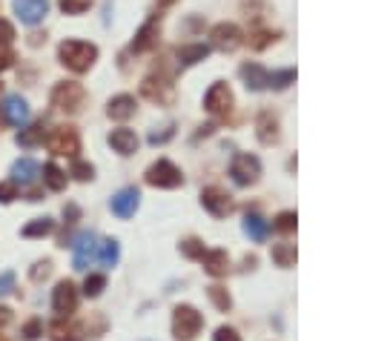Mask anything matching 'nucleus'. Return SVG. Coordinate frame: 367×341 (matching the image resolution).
I'll return each mask as SVG.
<instances>
[{
	"label": "nucleus",
	"mask_w": 367,
	"mask_h": 341,
	"mask_svg": "<svg viewBox=\"0 0 367 341\" xmlns=\"http://www.w3.org/2000/svg\"><path fill=\"white\" fill-rule=\"evenodd\" d=\"M58 58L66 69L72 72H89L92 64L98 61V46L95 43H86V40H64L58 46Z\"/></svg>",
	"instance_id": "1"
},
{
	"label": "nucleus",
	"mask_w": 367,
	"mask_h": 341,
	"mask_svg": "<svg viewBox=\"0 0 367 341\" xmlns=\"http://www.w3.org/2000/svg\"><path fill=\"white\" fill-rule=\"evenodd\" d=\"M83 100H86V92L78 81H61V83H55V89H52V106L66 112V115L81 112Z\"/></svg>",
	"instance_id": "2"
},
{
	"label": "nucleus",
	"mask_w": 367,
	"mask_h": 341,
	"mask_svg": "<svg viewBox=\"0 0 367 341\" xmlns=\"http://www.w3.org/2000/svg\"><path fill=\"white\" fill-rule=\"evenodd\" d=\"M201 327H204V318H201V313L195 307H190V304H178L175 307V313H173V333H175V338L190 341V338H195L201 333Z\"/></svg>",
	"instance_id": "3"
},
{
	"label": "nucleus",
	"mask_w": 367,
	"mask_h": 341,
	"mask_svg": "<svg viewBox=\"0 0 367 341\" xmlns=\"http://www.w3.org/2000/svg\"><path fill=\"white\" fill-rule=\"evenodd\" d=\"M146 184L149 187H158V190H175L184 184L181 169L173 161H158L146 169Z\"/></svg>",
	"instance_id": "4"
},
{
	"label": "nucleus",
	"mask_w": 367,
	"mask_h": 341,
	"mask_svg": "<svg viewBox=\"0 0 367 341\" xmlns=\"http://www.w3.org/2000/svg\"><path fill=\"white\" fill-rule=\"evenodd\" d=\"M49 149L55 152V155H66V158H75L81 152V135L75 127H58V129H52L49 135Z\"/></svg>",
	"instance_id": "5"
},
{
	"label": "nucleus",
	"mask_w": 367,
	"mask_h": 341,
	"mask_svg": "<svg viewBox=\"0 0 367 341\" xmlns=\"http://www.w3.org/2000/svg\"><path fill=\"white\" fill-rule=\"evenodd\" d=\"M230 175H233V181L238 187H250L261 175V161L255 155H250V152H241V155H235V161L230 166Z\"/></svg>",
	"instance_id": "6"
},
{
	"label": "nucleus",
	"mask_w": 367,
	"mask_h": 341,
	"mask_svg": "<svg viewBox=\"0 0 367 341\" xmlns=\"http://www.w3.org/2000/svg\"><path fill=\"white\" fill-rule=\"evenodd\" d=\"M233 92H230V86L227 83H213L209 86V92L204 95V106L213 112V115H219V118H227L230 112H233Z\"/></svg>",
	"instance_id": "7"
},
{
	"label": "nucleus",
	"mask_w": 367,
	"mask_h": 341,
	"mask_svg": "<svg viewBox=\"0 0 367 341\" xmlns=\"http://www.w3.org/2000/svg\"><path fill=\"white\" fill-rule=\"evenodd\" d=\"M52 307L58 316H72L78 307V290L72 281H61L55 290H52Z\"/></svg>",
	"instance_id": "8"
},
{
	"label": "nucleus",
	"mask_w": 367,
	"mask_h": 341,
	"mask_svg": "<svg viewBox=\"0 0 367 341\" xmlns=\"http://www.w3.org/2000/svg\"><path fill=\"white\" fill-rule=\"evenodd\" d=\"M49 12V0H15V15L26 26H37Z\"/></svg>",
	"instance_id": "9"
},
{
	"label": "nucleus",
	"mask_w": 367,
	"mask_h": 341,
	"mask_svg": "<svg viewBox=\"0 0 367 341\" xmlns=\"http://www.w3.org/2000/svg\"><path fill=\"white\" fill-rule=\"evenodd\" d=\"M141 92H144V98H149V100H155V103H170V100L175 98L173 83H170L167 78H155V75H149V78L141 83Z\"/></svg>",
	"instance_id": "10"
},
{
	"label": "nucleus",
	"mask_w": 367,
	"mask_h": 341,
	"mask_svg": "<svg viewBox=\"0 0 367 341\" xmlns=\"http://www.w3.org/2000/svg\"><path fill=\"white\" fill-rule=\"evenodd\" d=\"M201 204H204V209L213 212L216 218H224V215L233 212V201H230V195H227L224 190H219V187L204 190V192H201Z\"/></svg>",
	"instance_id": "11"
},
{
	"label": "nucleus",
	"mask_w": 367,
	"mask_h": 341,
	"mask_svg": "<svg viewBox=\"0 0 367 341\" xmlns=\"http://www.w3.org/2000/svg\"><path fill=\"white\" fill-rule=\"evenodd\" d=\"M209 37H213V46L221 49V52H233L241 46V29L235 23H219L213 32H209Z\"/></svg>",
	"instance_id": "12"
},
{
	"label": "nucleus",
	"mask_w": 367,
	"mask_h": 341,
	"mask_svg": "<svg viewBox=\"0 0 367 341\" xmlns=\"http://www.w3.org/2000/svg\"><path fill=\"white\" fill-rule=\"evenodd\" d=\"M138 204H141V192H138L135 187H124L121 192L112 195V212H115L118 218H129V215H135Z\"/></svg>",
	"instance_id": "13"
},
{
	"label": "nucleus",
	"mask_w": 367,
	"mask_h": 341,
	"mask_svg": "<svg viewBox=\"0 0 367 341\" xmlns=\"http://www.w3.org/2000/svg\"><path fill=\"white\" fill-rule=\"evenodd\" d=\"M95 250H98V241L92 233H81L72 244V253H75V270H86L89 261L95 258Z\"/></svg>",
	"instance_id": "14"
},
{
	"label": "nucleus",
	"mask_w": 367,
	"mask_h": 341,
	"mask_svg": "<svg viewBox=\"0 0 367 341\" xmlns=\"http://www.w3.org/2000/svg\"><path fill=\"white\" fill-rule=\"evenodd\" d=\"M4 115L12 127H23L29 121V103L21 98V95H9L4 100Z\"/></svg>",
	"instance_id": "15"
},
{
	"label": "nucleus",
	"mask_w": 367,
	"mask_h": 341,
	"mask_svg": "<svg viewBox=\"0 0 367 341\" xmlns=\"http://www.w3.org/2000/svg\"><path fill=\"white\" fill-rule=\"evenodd\" d=\"M37 175H40V166H37L32 158H21V161H15V163H12V181H15V184H21V187L35 184V181H37Z\"/></svg>",
	"instance_id": "16"
},
{
	"label": "nucleus",
	"mask_w": 367,
	"mask_h": 341,
	"mask_svg": "<svg viewBox=\"0 0 367 341\" xmlns=\"http://www.w3.org/2000/svg\"><path fill=\"white\" fill-rule=\"evenodd\" d=\"M158 32H161V23L158 21H146L141 29H138V35H135V40H132V52H146V49H152L155 43H158Z\"/></svg>",
	"instance_id": "17"
},
{
	"label": "nucleus",
	"mask_w": 367,
	"mask_h": 341,
	"mask_svg": "<svg viewBox=\"0 0 367 341\" xmlns=\"http://www.w3.org/2000/svg\"><path fill=\"white\" fill-rule=\"evenodd\" d=\"M135 98L132 95H115L110 103H107V115L112 118V121H127V118H132L135 115Z\"/></svg>",
	"instance_id": "18"
},
{
	"label": "nucleus",
	"mask_w": 367,
	"mask_h": 341,
	"mask_svg": "<svg viewBox=\"0 0 367 341\" xmlns=\"http://www.w3.org/2000/svg\"><path fill=\"white\" fill-rule=\"evenodd\" d=\"M110 146L118 152V155H132L138 149V135L132 129H112L110 132Z\"/></svg>",
	"instance_id": "19"
},
{
	"label": "nucleus",
	"mask_w": 367,
	"mask_h": 341,
	"mask_svg": "<svg viewBox=\"0 0 367 341\" xmlns=\"http://www.w3.org/2000/svg\"><path fill=\"white\" fill-rule=\"evenodd\" d=\"M201 261H204V270L209 272V275H227V270H230V258H227V253L224 250H213V253H204L201 255Z\"/></svg>",
	"instance_id": "20"
},
{
	"label": "nucleus",
	"mask_w": 367,
	"mask_h": 341,
	"mask_svg": "<svg viewBox=\"0 0 367 341\" xmlns=\"http://www.w3.org/2000/svg\"><path fill=\"white\" fill-rule=\"evenodd\" d=\"M244 233H247L252 241H264V238L270 236V224L261 218L258 212H250V215L244 218Z\"/></svg>",
	"instance_id": "21"
},
{
	"label": "nucleus",
	"mask_w": 367,
	"mask_h": 341,
	"mask_svg": "<svg viewBox=\"0 0 367 341\" xmlns=\"http://www.w3.org/2000/svg\"><path fill=\"white\" fill-rule=\"evenodd\" d=\"M241 78H244V83H247V89H264L267 86V78H270V72H264L258 64H244L241 67Z\"/></svg>",
	"instance_id": "22"
},
{
	"label": "nucleus",
	"mask_w": 367,
	"mask_h": 341,
	"mask_svg": "<svg viewBox=\"0 0 367 341\" xmlns=\"http://www.w3.org/2000/svg\"><path fill=\"white\" fill-rule=\"evenodd\" d=\"M255 127H258V141L261 144H276L279 141V121L270 115V112H264Z\"/></svg>",
	"instance_id": "23"
},
{
	"label": "nucleus",
	"mask_w": 367,
	"mask_h": 341,
	"mask_svg": "<svg viewBox=\"0 0 367 341\" xmlns=\"http://www.w3.org/2000/svg\"><path fill=\"white\" fill-rule=\"evenodd\" d=\"M206 54H209V46L192 43V46H181V49H178V61H181V67H192V64L204 61Z\"/></svg>",
	"instance_id": "24"
},
{
	"label": "nucleus",
	"mask_w": 367,
	"mask_h": 341,
	"mask_svg": "<svg viewBox=\"0 0 367 341\" xmlns=\"http://www.w3.org/2000/svg\"><path fill=\"white\" fill-rule=\"evenodd\" d=\"M95 255H98L100 267H115V264H118V241H115V238H103V241L98 244Z\"/></svg>",
	"instance_id": "25"
},
{
	"label": "nucleus",
	"mask_w": 367,
	"mask_h": 341,
	"mask_svg": "<svg viewBox=\"0 0 367 341\" xmlns=\"http://www.w3.org/2000/svg\"><path fill=\"white\" fill-rule=\"evenodd\" d=\"M49 333H52V341H81V338H83L78 324H64V321L52 324Z\"/></svg>",
	"instance_id": "26"
},
{
	"label": "nucleus",
	"mask_w": 367,
	"mask_h": 341,
	"mask_svg": "<svg viewBox=\"0 0 367 341\" xmlns=\"http://www.w3.org/2000/svg\"><path fill=\"white\" fill-rule=\"evenodd\" d=\"M43 181H46L49 190H55V192L66 190V175H64V169L55 166V163H46L43 166Z\"/></svg>",
	"instance_id": "27"
},
{
	"label": "nucleus",
	"mask_w": 367,
	"mask_h": 341,
	"mask_svg": "<svg viewBox=\"0 0 367 341\" xmlns=\"http://www.w3.org/2000/svg\"><path fill=\"white\" fill-rule=\"evenodd\" d=\"M43 138H46V129H43V121L40 124H32L29 129H21L18 132V144L21 146H37V144H43Z\"/></svg>",
	"instance_id": "28"
},
{
	"label": "nucleus",
	"mask_w": 367,
	"mask_h": 341,
	"mask_svg": "<svg viewBox=\"0 0 367 341\" xmlns=\"http://www.w3.org/2000/svg\"><path fill=\"white\" fill-rule=\"evenodd\" d=\"M52 218H35L23 226V238H40V236H49L52 233Z\"/></svg>",
	"instance_id": "29"
},
{
	"label": "nucleus",
	"mask_w": 367,
	"mask_h": 341,
	"mask_svg": "<svg viewBox=\"0 0 367 341\" xmlns=\"http://www.w3.org/2000/svg\"><path fill=\"white\" fill-rule=\"evenodd\" d=\"M273 261L279 267H293L296 264V247L293 244H276L273 247Z\"/></svg>",
	"instance_id": "30"
},
{
	"label": "nucleus",
	"mask_w": 367,
	"mask_h": 341,
	"mask_svg": "<svg viewBox=\"0 0 367 341\" xmlns=\"http://www.w3.org/2000/svg\"><path fill=\"white\" fill-rule=\"evenodd\" d=\"M206 293H209V301H213L219 310H224V313H227V310L233 307V299H230V293H227L224 287H219V284H213V287H209Z\"/></svg>",
	"instance_id": "31"
},
{
	"label": "nucleus",
	"mask_w": 367,
	"mask_h": 341,
	"mask_svg": "<svg viewBox=\"0 0 367 341\" xmlns=\"http://www.w3.org/2000/svg\"><path fill=\"white\" fill-rule=\"evenodd\" d=\"M103 287H107V278H103V275H89V278L83 281V293H86L89 299H98V296L103 293Z\"/></svg>",
	"instance_id": "32"
},
{
	"label": "nucleus",
	"mask_w": 367,
	"mask_h": 341,
	"mask_svg": "<svg viewBox=\"0 0 367 341\" xmlns=\"http://www.w3.org/2000/svg\"><path fill=\"white\" fill-rule=\"evenodd\" d=\"M58 4H61V9L66 15H83L92 6V0H58Z\"/></svg>",
	"instance_id": "33"
},
{
	"label": "nucleus",
	"mask_w": 367,
	"mask_h": 341,
	"mask_svg": "<svg viewBox=\"0 0 367 341\" xmlns=\"http://www.w3.org/2000/svg\"><path fill=\"white\" fill-rule=\"evenodd\" d=\"M293 81H296V72H293V69H284V72L270 75V78H267V86H273V89H284V86L293 83Z\"/></svg>",
	"instance_id": "34"
},
{
	"label": "nucleus",
	"mask_w": 367,
	"mask_h": 341,
	"mask_svg": "<svg viewBox=\"0 0 367 341\" xmlns=\"http://www.w3.org/2000/svg\"><path fill=\"white\" fill-rule=\"evenodd\" d=\"M72 175H75V181H92L95 178V166L92 163H83V161H78L75 166H72Z\"/></svg>",
	"instance_id": "35"
},
{
	"label": "nucleus",
	"mask_w": 367,
	"mask_h": 341,
	"mask_svg": "<svg viewBox=\"0 0 367 341\" xmlns=\"http://www.w3.org/2000/svg\"><path fill=\"white\" fill-rule=\"evenodd\" d=\"M296 221H298L296 212H281V215L276 218V230H279V233H293V230H296Z\"/></svg>",
	"instance_id": "36"
},
{
	"label": "nucleus",
	"mask_w": 367,
	"mask_h": 341,
	"mask_svg": "<svg viewBox=\"0 0 367 341\" xmlns=\"http://www.w3.org/2000/svg\"><path fill=\"white\" fill-rule=\"evenodd\" d=\"M18 35H15V26L9 23V21H4V18H0V49H6L12 40H15Z\"/></svg>",
	"instance_id": "37"
},
{
	"label": "nucleus",
	"mask_w": 367,
	"mask_h": 341,
	"mask_svg": "<svg viewBox=\"0 0 367 341\" xmlns=\"http://www.w3.org/2000/svg\"><path fill=\"white\" fill-rule=\"evenodd\" d=\"M181 253H184L187 258H201V255H204V244H201L198 238H190V241L181 244Z\"/></svg>",
	"instance_id": "38"
},
{
	"label": "nucleus",
	"mask_w": 367,
	"mask_h": 341,
	"mask_svg": "<svg viewBox=\"0 0 367 341\" xmlns=\"http://www.w3.org/2000/svg\"><path fill=\"white\" fill-rule=\"evenodd\" d=\"M18 198V184L9 181V184H0V204H12Z\"/></svg>",
	"instance_id": "39"
},
{
	"label": "nucleus",
	"mask_w": 367,
	"mask_h": 341,
	"mask_svg": "<svg viewBox=\"0 0 367 341\" xmlns=\"http://www.w3.org/2000/svg\"><path fill=\"white\" fill-rule=\"evenodd\" d=\"M15 290V272L6 270V272H0V296H9Z\"/></svg>",
	"instance_id": "40"
},
{
	"label": "nucleus",
	"mask_w": 367,
	"mask_h": 341,
	"mask_svg": "<svg viewBox=\"0 0 367 341\" xmlns=\"http://www.w3.org/2000/svg\"><path fill=\"white\" fill-rule=\"evenodd\" d=\"M40 333H43V324H40L37 318H35V321H29V324L23 327V338H26V341H37V338H40Z\"/></svg>",
	"instance_id": "41"
},
{
	"label": "nucleus",
	"mask_w": 367,
	"mask_h": 341,
	"mask_svg": "<svg viewBox=\"0 0 367 341\" xmlns=\"http://www.w3.org/2000/svg\"><path fill=\"white\" fill-rule=\"evenodd\" d=\"M216 341H241V338H238V333L233 327H219L216 330Z\"/></svg>",
	"instance_id": "42"
},
{
	"label": "nucleus",
	"mask_w": 367,
	"mask_h": 341,
	"mask_svg": "<svg viewBox=\"0 0 367 341\" xmlns=\"http://www.w3.org/2000/svg\"><path fill=\"white\" fill-rule=\"evenodd\" d=\"M252 37H255V40H250V43H252L255 49H264L270 40H276V35H270V32H258V35H252Z\"/></svg>",
	"instance_id": "43"
},
{
	"label": "nucleus",
	"mask_w": 367,
	"mask_h": 341,
	"mask_svg": "<svg viewBox=\"0 0 367 341\" xmlns=\"http://www.w3.org/2000/svg\"><path fill=\"white\" fill-rule=\"evenodd\" d=\"M49 270H52V264H49V261H37V264H35V270H32V278H35V281H40V278H46V275H49Z\"/></svg>",
	"instance_id": "44"
},
{
	"label": "nucleus",
	"mask_w": 367,
	"mask_h": 341,
	"mask_svg": "<svg viewBox=\"0 0 367 341\" xmlns=\"http://www.w3.org/2000/svg\"><path fill=\"white\" fill-rule=\"evenodd\" d=\"M12 64H15V54H12V52H6V49H0V72L9 69Z\"/></svg>",
	"instance_id": "45"
},
{
	"label": "nucleus",
	"mask_w": 367,
	"mask_h": 341,
	"mask_svg": "<svg viewBox=\"0 0 367 341\" xmlns=\"http://www.w3.org/2000/svg\"><path fill=\"white\" fill-rule=\"evenodd\" d=\"M9 321H12V310L9 307H0V333L9 327Z\"/></svg>",
	"instance_id": "46"
},
{
	"label": "nucleus",
	"mask_w": 367,
	"mask_h": 341,
	"mask_svg": "<svg viewBox=\"0 0 367 341\" xmlns=\"http://www.w3.org/2000/svg\"><path fill=\"white\" fill-rule=\"evenodd\" d=\"M4 124H6V115H4V112H0V132H4Z\"/></svg>",
	"instance_id": "47"
},
{
	"label": "nucleus",
	"mask_w": 367,
	"mask_h": 341,
	"mask_svg": "<svg viewBox=\"0 0 367 341\" xmlns=\"http://www.w3.org/2000/svg\"><path fill=\"white\" fill-rule=\"evenodd\" d=\"M158 4H161V6H173V4H175V0H158Z\"/></svg>",
	"instance_id": "48"
},
{
	"label": "nucleus",
	"mask_w": 367,
	"mask_h": 341,
	"mask_svg": "<svg viewBox=\"0 0 367 341\" xmlns=\"http://www.w3.org/2000/svg\"><path fill=\"white\" fill-rule=\"evenodd\" d=\"M0 92H4V83H0Z\"/></svg>",
	"instance_id": "49"
},
{
	"label": "nucleus",
	"mask_w": 367,
	"mask_h": 341,
	"mask_svg": "<svg viewBox=\"0 0 367 341\" xmlns=\"http://www.w3.org/2000/svg\"><path fill=\"white\" fill-rule=\"evenodd\" d=\"M0 341H6V338H0Z\"/></svg>",
	"instance_id": "50"
}]
</instances>
